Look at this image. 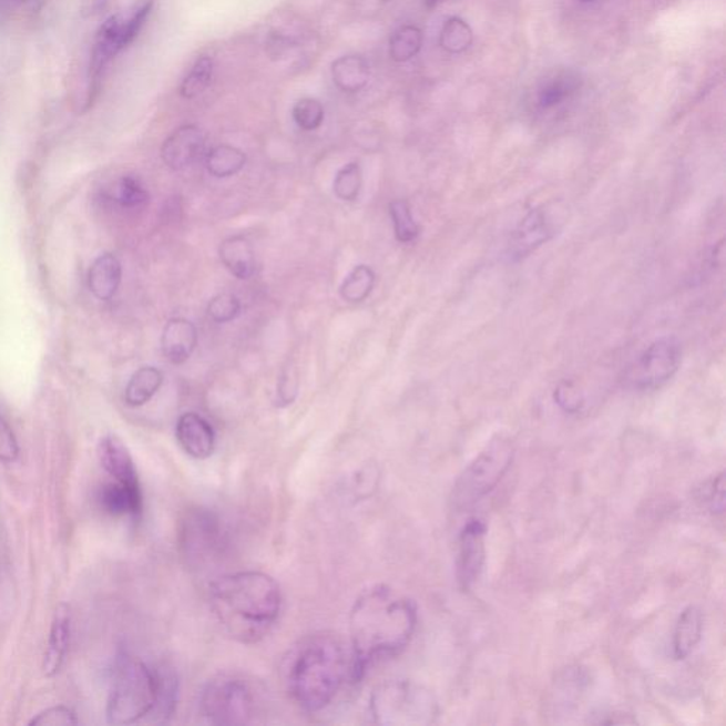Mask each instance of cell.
<instances>
[{"instance_id": "1", "label": "cell", "mask_w": 726, "mask_h": 726, "mask_svg": "<svg viewBox=\"0 0 726 726\" xmlns=\"http://www.w3.org/2000/svg\"><path fill=\"white\" fill-rule=\"evenodd\" d=\"M418 626V607L411 599L386 585L364 591L349 614L352 682L359 683L375 663L399 656Z\"/></svg>"}, {"instance_id": "2", "label": "cell", "mask_w": 726, "mask_h": 726, "mask_svg": "<svg viewBox=\"0 0 726 726\" xmlns=\"http://www.w3.org/2000/svg\"><path fill=\"white\" fill-rule=\"evenodd\" d=\"M284 683L299 708L317 714L352 682V654L338 634L316 633L289 650L283 663Z\"/></svg>"}, {"instance_id": "3", "label": "cell", "mask_w": 726, "mask_h": 726, "mask_svg": "<svg viewBox=\"0 0 726 726\" xmlns=\"http://www.w3.org/2000/svg\"><path fill=\"white\" fill-rule=\"evenodd\" d=\"M209 596L217 622L237 642H260L280 617L282 589L267 573L245 571L217 577Z\"/></svg>"}, {"instance_id": "4", "label": "cell", "mask_w": 726, "mask_h": 726, "mask_svg": "<svg viewBox=\"0 0 726 726\" xmlns=\"http://www.w3.org/2000/svg\"><path fill=\"white\" fill-rule=\"evenodd\" d=\"M159 699V673L142 659L121 653L106 699V720L111 725H132L150 718Z\"/></svg>"}, {"instance_id": "5", "label": "cell", "mask_w": 726, "mask_h": 726, "mask_svg": "<svg viewBox=\"0 0 726 726\" xmlns=\"http://www.w3.org/2000/svg\"><path fill=\"white\" fill-rule=\"evenodd\" d=\"M374 723L384 726H425L439 717L433 693L408 679H388L378 684L369 697Z\"/></svg>"}, {"instance_id": "6", "label": "cell", "mask_w": 726, "mask_h": 726, "mask_svg": "<svg viewBox=\"0 0 726 726\" xmlns=\"http://www.w3.org/2000/svg\"><path fill=\"white\" fill-rule=\"evenodd\" d=\"M263 707L257 685L235 674H221L203 688L200 699L202 718L211 725H248L256 723Z\"/></svg>"}, {"instance_id": "7", "label": "cell", "mask_w": 726, "mask_h": 726, "mask_svg": "<svg viewBox=\"0 0 726 726\" xmlns=\"http://www.w3.org/2000/svg\"><path fill=\"white\" fill-rule=\"evenodd\" d=\"M152 8H154V3L151 0H141V2L114 13L100 28L90 54L89 93L91 100H93V93L99 89L105 70L114 62L116 55L134 42L141 29L144 28Z\"/></svg>"}, {"instance_id": "8", "label": "cell", "mask_w": 726, "mask_h": 726, "mask_svg": "<svg viewBox=\"0 0 726 726\" xmlns=\"http://www.w3.org/2000/svg\"><path fill=\"white\" fill-rule=\"evenodd\" d=\"M514 460V446L510 440L495 438L476 457L457 479L451 492V505L466 511L485 499L497 489Z\"/></svg>"}, {"instance_id": "9", "label": "cell", "mask_w": 726, "mask_h": 726, "mask_svg": "<svg viewBox=\"0 0 726 726\" xmlns=\"http://www.w3.org/2000/svg\"><path fill=\"white\" fill-rule=\"evenodd\" d=\"M682 357V342L677 338H659L640 355L628 379L637 389L662 388L677 374Z\"/></svg>"}, {"instance_id": "10", "label": "cell", "mask_w": 726, "mask_h": 726, "mask_svg": "<svg viewBox=\"0 0 726 726\" xmlns=\"http://www.w3.org/2000/svg\"><path fill=\"white\" fill-rule=\"evenodd\" d=\"M180 542L187 560L206 561L222 548L223 531L219 520L207 511L190 512L182 522Z\"/></svg>"}, {"instance_id": "11", "label": "cell", "mask_w": 726, "mask_h": 726, "mask_svg": "<svg viewBox=\"0 0 726 726\" xmlns=\"http://www.w3.org/2000/svg\"><path fill=\"white\" fill-rule=\"evenodd\" d=\"M487 525L480 518L466 522L459 535V555H457V582L463 591L474 585L484 567Z\"/></svg>"}, {"instance_id": "12", "label": "cell", "mask_w": 726, "mask_h": 726, "mask_svg": "<svg viewBox=\"0 0 726 726\" xmlns=\"http://www.w3.org/2000/svg\"><path fill=\"white\" fill-rule=\"evenodd\" d=\"M162 161L172 171H184L206 156V135L200 126L184 125L172 132L162 145Z\"/></svg>"}, {"instance_id": "13", "label": "cell", "mask_w": 726, "mask_h": 726, "mask_svg": "<svg viewBox=\"0 0 726 726\" xmlns=\"http://www.w3.org/2000/svg\"><path fill=\"white\" fill-rule=\"evenodd\" d=\"M175 434L182 450L192 459L206 460L215 451V429L195 411H187L177 419Z\"/></svg>"}, {"instance_id": "14", "label": "cell", "mask_w": 726, "mask_h": 726, "mask_svg": "<svg viewBox=\"0 0 726 726\" xmlns=\"http://www.w3.org/2000/svg\"><path fill=\"white\" fill-rule=\"evenodd\" d=\"M99 459L103 469L113 477L114 481L121 482L132 490H141L139 471L129 447L115 434H106L100 440Z\"/></svg>"}, {"instance_id": "15", "label": "cell", "mask_w": 726, "mask_h": 726, "mask_svg": "<svg viewBox=\"0 0 726 726\" xmlns=\"http://www.w3.org/2000/svg\"><path fill=\"white\" fill-rule=\"evenodd\" d=\"M555 235L552 222L546 212L541 209L531 211L518 225L514 236L511 238L510 252L512 257L520 258L530 256L538 247L545 245Z\"/></svg>"}, {"instance_id": "16", "label": "cell", "mask_w": 726, "mask_h": 726, "mask_svg": "<svg viewBox=\"0 0 726 726\" xmlns=\"http://www.w3.org/2000/svg\"><path fill=\"white\" fill-rule=\"evenodd\" d=\"M197 347V329L186 318H172L162 333L161 348L167 362L182 365L187 362Z\"/></svg>"}, {"instance_id": "17", "label": "cell", "mask_w": 726, "mask_h": 726, "mask_svg": "<svg viewBox=\"0 0 726 726\" xmlns=\"http://www.w3.org/2000/svg\"><path fill=\"white\" fill-rule=\"evenodd\" d=\"M71 638V613L65 604H60L54 613L50 628L48 648L43 658V673L52 678L60 673L68 656Z\"/></svg>"}, {"instance_id": "18", "label": "cell", "mask_w": 726, "mask_h": 726, "mask_svg": "<svg viewBox=\"0 0 726 726\" xmlns=\"http://www.w3.org/2000/svg\"><path fill=\"white\" fill-rule=\"evenodd\" d=\"M123 280V266L114 254L104 253L91 264L89 272L90 292L101 301H109L119 292Z\"/></svg>"}, {"instance_id": "19", "label": "cell", "mask_w": 726, "mask_h": 726, "mask_svg": "<svg viewBox=\"0 0 726 726\" xmlns=\"http://www.w3.org/2000/svg\"><path fill=\"white\" fill-rule=\"evenodd\" d=\"M219 256L223 266L238 280H250L257 272L256 253L245 236H232L222 243Z\"/></svg>"}, {"instance_id": "20", "label": "cell", "mask_w": 726, "mask_h": 726, "mask_svg": "<svg viewBox=\"0 0 726 726\" xmlns=\"http://www.w3.org/2000/svg\"><path fill=\"white\" fill-rule=\"evenodd\" d=\"M101 508L113 517L139 518L142 512V490H132L121 482H106L99 492Z\"/></svg>"}, {"instance_id": "21", "label": "cell", "mask_w": 726, "mask_h": 726, "mask_svg": "<svg viewBox=\"0 0 726 726\" xmlns=\"http://www.w3.org/2000/svg\"><path fill=\"white\" fill-rule=\"evenodd\" d=\"M703 637V612L697 606L685 607L675 624L673 653L675 659H685L697 648Z\"/></svg>"}, {"instance_id": "22", "label": "cell", "mask_w": 726, "mask_h": 726, "mask_svg": "<svg viewBox=\"0 0 726 726\" xmlns=\"http://www.w3.org/2000/svg\"><path fill=\"white\" fill-rule=\"evenodd\" d=\"M334 84L344 93L355 94L367 88L370 68L360 55H342L331 65Z\"/></svg>"}, {"instance_id": "23", "label": "cell", "mask_w": 726, "mask_h": 726, "mask_svg": "<svg viewBox=\"0 0 726 726\" xmlns=\"http://www.w3.org/2000/svg\"><path fill=\"white\" fill-rule=\"evenodd\" d=\"M164 384V375L155 367H142L132 375L125 388V402L131 408H141L150 402Z\"/></svg>"}, {"instance_id": "24", "label": "cell", "mask_w": 726, "mask_h": 726, "mask_svg": "<svg viewBox=\"0 0 726 726\" xmlns=\"http://www.w3.org/2000/svg\"><path fill=\"white\" fill-rule=\"evenodd\" d=\"M159 673V699L150 720L155 724H164L175 713L177 703V678L174 669L161 665L156 668Z\"/></svg>"}, {"instance_id": "25", "label": "cell", "mask_w": 726, "mask_h": 726, "mask_svg": "<svg viewBox=\"0 0 726 726\" xmlns=\"http://www.w3.org/2000/svg\"><path fill=\"white\" fill-rule=\"evenodd\" d=\"M246 161L245 152L232 145L215 146L205 156L207 172L219 180L237 175L245 167Z\"/></svg>"}, {"instance_id": "26", "label": "cell", "mask_w": 726, "mask_h": 726, "mask_svg": "<svg viewBox=\"0 0 726 726\" xmlns=\"http://www.w3.org/2000/svg\"><path fill=\"white\" fill-rule=\"evenodd\" d=\"M375 283H377V274H375L372 267L367 266V264H359L345 277L339 294H341L344 301L360 304L370 296Z\"/></svg>"}, {"instance_id": "27", "label": "cell", "mask_w": 726, "mask_h": 726, "mask_svg": "<svg viewBox=\"0 0 726 726\" xmlns=\"http://www.w3.org/2000/svg\"><path fill=\"white\" fill-rule=\"evenodd\" d=\"M579 88L577 79L571 73L560 74L548 80L538 93L542 109H553L567 100Z\"/></svg>"}, {"instance_id": "28", "label": "cell", "mask_w": 726, "mask_h": 726, "mask_svg": "<svg viewBox=\"0 0 726 726\" xmlns=\"http://www.w3.org/2000/svg\"><path fill=\"white\" fill-rule=\"evenodd\" d=\"M213 71H215V64H213L211 58L202 55L201 59H197L190 73L182 81L181 95L186 100H192L205 93V90L209 88Z\"/></svg>"}, {"instance_id": "29", "label": "cell", "mask_w": 726, "mask_h": 726, "mask_svg": "<svg viewBox=\"0 0 726 726\" xmlns=\"http://www.w3.org/2000/svg\"><path fill=\"white\" fill-rule=\"evenodd\" d=\"M423 35L421 30L416 27L400 28L390 38L389 54L395 62L403 63L413 59L420 52Z\"/></svg>"}, {"instance_id": "30", "label": "cell", "mask_w": 726, "mask_h": 726, "mask_svg": "<svg viewBox=\"0 0 726 726\" xmlns=\"http://www.w3.org/2000/svg\"><path fill=\"white\" fill-rule=\"evenodd\" d=\"M364 185L362 167L359 162H349L337 172L334 180V192L338 200L355 202Z\"/></svg>"}, {"instance_id": "31", "label": "cell", "mask_w": 726, "mask_h": 726, "mask_svg": "<svg viewBox=\"0 0 726 726\" xmlns=\"http://www.w3.org/2000/svg\"><path fill=\"white\" fill-rule=\"evenodd\" d=\"M389 213L392 217L396 241L413 243L419 237L420 228L409 203L403 200L393 201L390 203Z\"/></svg>"}, {"instance_id": "32", "label": "cell", "mask_w": 726, "mask_h": 726, "mask_svg": "<svg viewBox=\"0 0 726 726\" xmlns=\"http://www.w3.org/2000/svg\"><path fill=\"white\" fill-rule=\"evenodd\" d=\"M113 197L120 206L135 209L150 201V193L139 177L126 175L116 182Z\"/></svg>"}, {"instance_id": "33", "label": "cell", "mask_w": 726, "mask_h": 726, "mask_svg": "<svg viewBox=\"0 0 726 726\" xmlns=\"http://www.w3.org/2000/svg\"><path fill=\"white\" fill-rule=\"evenodd\" d=\"M325 111L321 103L314 99L298 100L293 106V120L304 131H316L324 123Z\"/></svg>"}, {"instance_id": "34", "label": "cell", "mask_w": 726, "mask_h": 726, "mask_svg": "<svg viewBox=\"0 0 726 726\" xmlns=\"http://www.w3.org/2000/svg\"><path fill=\"white\" fill-rule=\"evenodd\" d=\"M242 313V303L235 294L223 293L219 296L211 299L207 306V316L217 324H226L233 321Z\"/></svg>"}, {"instance_id": "35", "label": "cell", "mask_w": 726, "mask_h": 726, "mask_svg": "<svg viewBox=\"0 0 726 726\" xmlns=\"http://www.w3.org/2000/svg\"><path fill=\"white\" fill-rule=\"evenodd\" d=\"M470 34L469 28L459 19L450 20L441 32V45L449 52H460L469 44Z\"/></svg>"}, {"instance_id": "36", "label": "cell", "mask_w": 726, "mask_h": 726, "mask_svg": "<svg viewBox=\"0 0 726 726\" xmlns=\"http://www.w3.org/2000/svg\"><path fill=\"white\" fill-rule=\"evenodd\" d=\"M79 723L78 714L73 709L64 707V705L48 708L30 720V725L35 726H73L79 725Z\"/></svg>"}, {"instance_id": "37", "label": "cell", "mask_w": 726, "mask_h": 726, "mask_svg": "<svg viewBox=\"0 0 726 726\" xmlns=\"http://www.w3.org/2000/svg\"><path fill=\"white\" fill-rule=\"evenodd\" d=\"M298 395V375L294 369L284 370L277 386L276 405L280 408L292 405Z\"/></svg>"}, {"instance_id": "38", "label": "cell", "mask_w": 726, "mask_h": 726, "mask_svg": "<svg viewBox=\"0 0 726 726\" xmlns=\"http://www.w3.org/2000/svg\"><path fill=\"white\" fill-rule=\"evenodd\" d=\"M20 453L17 436L8 421L0 415V461L3 463H13Z\"/></svg>"}, {"instance_id": "39", "label": "cell", "mask_w": 726, "mask_h": 726, "mask_svg": "<svg viewBox=\"0 0 726 726\" xmlns=\"http://www.w3.org/2000/svg\"><path fill=\"white\" fill-rule=\"evenodd\" d=\"M707 504L715 515H723L725 512V473H720L710 481L707 494Z\"/></svg>"}, {"instance_id": "40", "label": "cell", "mask_w": 726, "mask_h": 726, "mask_svg": "<svg viewBox=\"0 0 726 726\" xmlns=\"http://www.w3.org/2000/svg\"><path fill=\"white\" fill-rule=\"evenodd\" d=\"M555 400L556 403L561 406L563 410L569 411V413H575L579 409L582 408L583 398L579 395L577 390L573 388L572 384L563 382L558 386L555 390Z\"/></svg>"}, {"instance_id": "41", "label": "cell", "mask_w": 726, "mask_h": 726, "mask_svg": "<svg viewBox=\"0 0 726 726\" xmlns=\"http://www.w3.org/2000/svg\"><path fill=\"white\" fill-rule=\"evenodd\" d=\"M110 3L111 0H84L83 8L85 13L95 14L109 7Z\"/></svg>"}, {"instance_id": "42", "label": "cell", "mask_w": 726, "mask_h": 726, "mask_svg": "<svg viewBox=\"0 0 726 726\" xmlns=\"http://www.w3.org/2000/svg\"><path fill=\"white\" fill-rule=\"evenodd\" d=\"M428 2L429 7H433V4L439 3L440 0H426Z\"/></svg>"}, {"instance_id": "43", "label": "cell", "mask_w": 726, "mask_h": 726, "mask_svg": "<svg viewBox=\"0 0 726 726\" xmlns=\"http://www.w3.org/2000/svg\"><path fill=\"white\" fill-rule=\"evenodd\" d=\"M582 2H592V0H582Z\"/></svg>"}, {"instance_id": "44", "label": "cell", "mask_w": 726, "mask_h": 726, "mask_svg": "<svg viewBox=\"0 0 726 726\" xmlns=\"http://www.w3.org/2000/svg\"><path fill=\"white\" fill-rule=\"evenodd\" d=\"M382 2H389V0H382Z\"/></svg>"}]
</instances>
